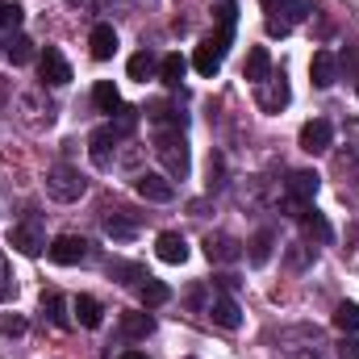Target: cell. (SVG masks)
<instances>
[{
	"instance_id": "obj_1",
	"label": "cell",
	"mask_w": 359,
	"mask_h": 359,
	"mask_svg": "<svg viewBox=\"0 0 359 359\" xmlns=\"http://www.w3.org/2000/svg\"><path fill=\"white\" fill-rule=\"evenodd\" d=\"M155 155H159V163L168 168V176L172 180H184L188 176V168H192V159H188V142H184L180 130H159V134H155Z\"/></svg>"
},
{
	"instance_id": "obj_2",
	"label": "cell",
	"mask_w": 359,
	"mask_h": 359,
	"mask_svg": "<svg viewBox=\"0 0 359 359\" xmlns=\"http://www.w3.org/2000/svg\"><path fill=\"white\" fill-rule=\"evenodd\" d=\"M84 176L76 172V168H67V163H59V168H50L46 172V192L55 196V201H63V205H72V201H80L84 196Z\"/></svg>"
},
{
	"instance_id": "obj_3",
	"label": "cell",
	"mask_w": 359,
	"mask_h": 359,
	"mask_svg": "<svg viewBox=\"0 0 359 359\" xmlns=\"http://www.w3.org/2000/svg\"><path fill=\"white\" fill-rule=\"evenodd\" d=\"M297 142H301V151L322 155V151H330V142H334V126H330L326 117H313V121H305V126H301Z\"/></svg>"
},
{
	"instance_id": "obj_4",
	"label": "cell",
	"mask_w": 359,
	"mask_h": 359,
	"mask_svg": "<svg viewBox=\"0 0 359 359\" xmlns=\"http://www.w3.org/2000/svg\"><path fill=\"white\" fill-rule=\"evenodd\" d=\"M8 247H13V251H21V255H42V247H46L42 222H38V217H29V222L13 226V234H8Z\"/></svg>"
},
{
	"instance_id": "obj_5",
	"label": "cell",
	"mask_w": 359,
	"mask_h": 359,
	"mask_svg": "<svg viewBox=\"0 0 359 359\" xmlns=\"http://www.w3.org/2000/svg\"><path fill=\"white\" fill-rule=\"evenodd\" d=\"M226 50H230V46H226L222 38H205V42L196 46V55H192V67H196L201 76H209V80H213V76L222 72V59H226Z\"/></svg>"
},
{
	"instance_id": "obj_6",
	"label": "cell",
	"mask_w": 359,
	"mask_h": 359,
	"mask_svg": "<svg viewBox=\"0 0 359 359\" xmlns=\"http://www.w3.org/2000/svg\"><path fill=\"white\" fill-rule=\"evenodd\" d=\"M38 76L46 80V84H55V88H63V84H72V63L55 50V46H46L42 55H38Z\"/></svg>"
},
{
	"instance_id": "obj_7",
	"label": "cell",
	"mask_w": 359,
	"mask_h": 359,
	"mask_svg": "<svg viewBox=\"0 0 359 359\" xmlns=\"http://www.w3.org/2000/svg\"><path fill=\"white\" fill-rule=\"evenodd\" d=\"M134 188H138L142 201H155V205L176 201V184H172L168 176H159V172H142V176L134 180Z\"/></svg>"
},
{
	"instance_id": "obj_8",
	"label": "cell",
	"mask_w": 359,
	"mask_h": 359,
	"mask_svg": "<svg viewBox=\"0 0 359 359\" xmlns=\"http://www.w3.org/2000/svg\"><path fill=\"white\" fill-rule=\"evenodd\" d=\"M46 255L55 259V264H63V268H72V264H80L84 255H88V243L80 238V234H59L50 247H46Z\"/></svg>"
},
{
	"instance_id": "obj_9",
	"label": "cell",
	"mask_w": 359,
	"mask_h": 359,
	"mask_svg": "<svg viewBox=\"0 0 359 359\" xmlns=\"http://www.w3.org/2000/svg\"><path fill=\"white\" fill-rule=\"evenodd\" d=\"M222 330H238L243 326V309H238V301L230 297V292H217L213 301H209V309H205Z\"/></svg>"
},
{
	"instance_id": "obj_10",
	"label": "cell",
	"mask_w": 359,
	"mask_h": 359,
	"mask_svg": "<svg viewBox=\"0 0 359 359\" xmlns=\"http://www.w3.org/2000/svg\"><path fill=\"white\" fill-rule=\"evenodd\" d=\"M318 188H322V176H318V172H309V168H297V172H288V201L313 205Z\"/></svg>"
},
{
	"instance_id": "obj_11",
	"label": "cell",
	"mask_w": 359,
	"mask_h": 359,
	"mask_svg": "<svg viewBox=\"0 0 359 359\" xmlns=\"http://www.w3.org/2000/svg\"><path fill=\"white\" fill-rule=\"evenodd\" d=\"M121 138L113 134V126H100V130H92L88 138V155L96 168H113V147H117Z\"/></svg>"
},
{
	"instance_id": "obj_12",
	"label": "cell",
	"mask_w": 359,
	"mask_h": 359,
	"mask_svg": "<svg viewBox=\"0 0 359 359\" xmlns=\"http://www.w3.org/2000/svg\"><path fill=\"white\" fill-rule=\"evenodd\" d=\"M205 255H209V264H234L243 255V243L230 238V234H209L205 238Z\"/></svg>"
},
{
	"instance_id": "obj_13",
	"label": "cell",
	"mask_w": 359,
	"mask_h": 359,
	"mask_svg": "<svg viewBox=\"0 0 359 359\" xmlns=\"http://www.w3.org/2000/svg\"><path fill=\"white\" fill-rule=\"evenodd\" d=\"M309 76H313V88H330V84L339 80V59H334L330 50H313Z\"/></svg>"
},
{
	"instance_id": "obj_14",
	"label": "cell",
	"mask_w": 359,
	"mask_h": 359,
	"mask_svg": "<svg viewBox=\"0 0 359 359\" xmlns=\"http://www.w3.org/2000/svg\"><path fill=\"white\" fill-rule=\"evenodd\" d=\"M155 255H159L163 264H184V259H188V243H184V234L163 230V234L155 238Z\"/></svg>"
},
{
	"instance_id": "obj_15",
	"label": "cell",
	"mask_w": 359,
	"mask_h": 359,
	"mask_svg": "<svg viewBox=\"0 0 359 359\" xmlns=\"http://www.w3.org/2000/svg\"><path fill=\"white\" fill-rule=\"evenodd\" d=\"M259 88V109H268V113H280L284 104H288V84H284V76L276 80V76H268L264 84H255Z\"/></svg>"
},
{
	"instance_id": "obj_16",
	"label": "cell",
	"mask_w": 359,
	"mask_h": 359,
	"mask_svg": "<svg viewBox=\"0 0 359 359\" xmlns=\"http://www.w3.org/2000/svg\"><path fill=\"white\" fill-rule=\"evenodd\" d=\"M134 226H138V213H130V209H117V213L104 217V234L113 243H130L134 238Z\"/></svg>"
},
{
	"instance_id": "obj_17",
	"label": "cell",
	"mask_w": 359,
	"mask_h": 359,
	"mask_svg": "<svg viewBox=\"0 0 359 359\" xmlns=\"http://www.w3.org/2000/svg\"><path fill=\"white\" fill-rule=\"evenodd\" d=\"M88 46H92V59H96V63H104V59H113V50H117V29H113L109 21H100V25L92 29Z\"/></svg>"
},
{
	"instance_id": "obj_18",
	"label": "cell",
	"mask_w": 359,
	"mask_h": 359,
	"mask_svg": "<svg viewBox=\"0 0 359 359\" xmlns=\"http://www.w3.org/2000/svg\"><path fill=\"white\" fill-rule=\"evenodd\" d=\"M243 76L251 80V84H264L271 76V55L268 46H251V55H247V63H243Z\"/></svg>"
},
{
	"instance_id": "obj_19",
	"label": "cell",
	"mask_w": 359,
	"mask_h": 359,
	"mask_svg": "<svg viewBox=\"0 0 359 359\" xmlns=\"http://www.w3.org/2000/svg\"><path fill=\"white\" fill-rule=\"evenodd\" d=\"M67 297L63 292H50V297H42V313L50 318V326H59V330H72V313H67Z\"/></svg>"
},
{
	"instance_id": "obj_20",
	"label": "cell",
	"mask_w": 359,
	"mask_h": 359,
	"mask_svg": "<svg viewBox=\"0 0 359 359\" xmlns=\"http://www.w3.org/2000/svg\"><path fill=\"white\" fill-rule=\"evenodd\" d=\"M72 313L80 318V326H84V330H96V326H100V313H104V309H100V301H96V297L80 292V297L72 301Z\"/></svg>"
},
{
	"instance_id": "obj_21",
	"label": "cell",
	"mask_w": 359,
	"mask_h": 359,
	"mask_svg": "<svg viewBox=\"0 0 359 359\" xmlns=\"http://www.w3.org/2000/svg\"><path fill=\"white\" fill-rule=\"evenodd\" d=\"M151 330H155V318H151V313H142V309L121 313V334H126V339H147Z\"/></svg>"
},
{
	"instance_id": "obj_22",
	"label": "cell",
	"mask_w": 359,
	"mask_h": 359,
	"mask_svg": "<svg viewBox=\"0 0 359 359\" xmlns=\"http://www.w3.org/2000/svg\"><path fill=\"white\" fill-rule=\"evenodd\" d=\"M247 247H251V251H247V264H251V268H268L271 247H276V234H271V230H259Z\"/></svg>"
},
{
	"instance_id": "obj_23",
	"label": "cell",
	"mask_w": 359,
	"mask_h": 359,
	"mask_svg": "<svg viewBox=\"0 0 359 359\" xmlns=\"http://www.w3.org/2000/svg\"><path fill=\"white\" fill-rule=\"evenodd\" d=\"M92 100H96V109H100V113H121V92H117L113 80H96Z\"/></svg>"
},
{
	"instance_id": "obj_24",
	"label": "cell",
	"mask_w": 359,
	"mask_h": 359,
	"mask_svg": "<svg viewBox=\"0 0 359 359\" xmlns=\"http://www.w3.org/2000/svg\"><path fill=\"white\" fill-rule=\"evenodd\" d=\"M301 222H305V234H309L313 243H322V247H330V243H334V230H330V222H326L318 209H309Z\"/></svg>"
},
{
	"instance_id": "obj_25",
	"label": "cell",
	"mask_w": 359,
	"mask_h": 359,
	"mask_svg": "<svg viewBox=\"0 0 359 359\" xmlns=\"http://www.w3.org/2000/svg\"><path fill=\"white\" fill-rule=\"evenodd\" d=\"M138 297H142L147 309H155V305H168V301H172V288H168L163 280H151V276H147V280L138 284Z\"/></svg>"
},
{
	"instance_id": "obj_26",
	"label": "cell",
	"mask_w": 359,
	"mask_h": 359,
	"mask_svg": "<svg viewBox=\"0 0 359 359\" xmlns=\"http://www.w3.org/2000/svg\"><path fill=\"white\" fill-rule=\"evenodd\" d=\"M4 55L13 59V67H25V63H34V42H29L25 34H13V38L4 42Z\"/></svg>"
},
{
	"instance_id": "obj_27",
	"label": "cell",
	"mask_w": 359,
	"mask_h": 359,
	"mask_svg": "<svg viewBox=\"0 0 359 359\" xmlns=\"http://www.w3.org/2000/svg\"><path fill=\"white\" fill-rule=\"evenodd\" d=\"M126 72H130V80H142V84H147V80L159 72V63H155V55H151V50H138V55L126 63Z\"/></svg>"
},
{
	"instance_id": "obj_28",
	"label": "cell",
	"mask_w": 359,
	"mask_h": 359,
	"mask_svg": "<svg viewBox=\"0 0 359 359\" xmlns=\"http://www.w3.org/2000/svg\"><path fill=\"white\" fill-rule=\"evenodd\" d=\"M334 330H343V334H355L359 330V305L355 301H343L334 309Z\"/></svg>"
},
{
	"instance_id": "obj_29",
	"label": "cell",
	"mask_w": 359,
	"mask_h": 359,
	"mask_svg": "<svg viewBox=\"0 0 359 359\" xmlns=\"http://www.w3.org/2000/svg\"><path fill=\"white\" fill-rule=\"evenodd\" d=\"M184 72H188V63H184L180 55H168V59L159 63V80H163L168 88H180V80H184Z\"/></svg>"
},
{
	"instance_id": "obj_30",
	"label": "cell",
	"mask_w": 359,
	"mask_h": 359,
	"mask_svg": "<svg viewBox=\"0 0 359 359\" xmlns=\"http://www.w3.org/2000/svg\"><path fill=\"white\" fill-rule=\"evenodd\" d=\"M280 13H284V21H288V25H297V21H309V17L318 13V4H313V0H284V8H280Z\"/></svg>"
},
{
	"instance_id": "obj_31",
	"label": "cell",
	"mask_w": 359,
	"mask_h": 359,
	"mask_svg": "<svg viewBox=\"0 0 359 359\" xmlns=\"http://www.w3.org/2000/svg\"><path fill=\"white\" fill-rule=\"evenodd\" d=\"M109 276H113L117 284H142V280H147V271L138 268V264H121V259L109 264Z\"/></svg>"
},
{
	"instance_id": "obj_32",
	"label": "cell",
	"mask_w": 359,
	"mask_h": 359,
	"mask_svg": "<svg viewBox=\"0 0 359 359\" xmlns=\"http://www.w3.org/2000/svg\"><path fill=\"white\" fill-rule=\"evenodd\" d=\"M25 330H29L25 313H0V334H4V339H21Z\"/></svg>"
},
{
	"instance_id": "obj_33",
	"label": "cell",
	"mask_w": 359,
	"mask_h": 359,
	"mask_svg": "<svg viewBox=\"0 0 359 359\" xmlns=\"http://www.w3.org/2000/svg\"><path fill=\"white\" fill-rule=\"evenodd\" d=\"M109 126H113V134H117V138H130V134H134V126H138V109H126V104H121L117 121H109Z\"/></svg>"
},
{
	"instance_id": "obj_34",
	"label": "cell",
	"mask_w": 359,
	"mask_h": 359,
	"mask_svg": "<svg viewBox=\"0 0 359 359\" xmlns=\"http://www.w3.org/2000/svg\"><path fill=\"white\" fill-rule=\"evenodd\" d=\"M21 17H25V13H21V4L0 0V25H4V29H17V25H21Z\"/></svg>"
},
{
	"instance_id": "obj_35",
	"label": "cell",
	"mask_w": 359,
	"mask_h": 359,
	"mask_svg": "<svg viewBox=\"0 0 359 359\" xmlns=\"http://www.w3.org/2000/svg\"><path fill=\"white\" fill-rule=\"evenodd\" d=\"M284 264H288L292 271H301L305 264H309V247H305V243H292V247H288V255H284Z\"/></svg>"
},
{
	"instance_id": "obj_36",
	"label": "cell",
	"mask_w": 359,
	"mask_h": 359,
	"mask_svg": "<svg viewBox=\"0 0 359 359\" xmlns=\"http://www.w3.org/2000/svg\"><path fill=\"white\" fill-rule=\"evenodd\" d=\"M17 297V284L8 280V271H4V255H0V301H13Z\"/></svg>"
},
{
	"instance_id": "obj_37",
	"label": "cell",
	"mask_w": 359,
	"mask_h": 359,
	"mask_svg": "<svg viewBox=\"0 0 359 359\" xmlns=\"http://www.w3.org/2000/svg\"><path fill=\"white\" fill-rule=\"evenodd\" d=\"M339 359H359V339L355 334H347V339L339 343Z\"/></svg>"
},
{
	"instance_id": "obj_38",
	"label": "cell",
	"mask_w": 359,
	"mask_h": 359,
	"mask_svg": "<svg viewBox=\"0 0 359 359\" xmlns=\"http://www.w3.org/2000/svg\"><path fill=\"white\" fill-rule=\"evenodd\" d=\"M222 184V155H209V188Z\"/></svg>"
},
{
	"instance_id": "obj_39",
	"label": "cell",
	"mask_w": 359,
	"mask_h": 359,
	"mask_svg": "<svg viewBox=\"0 0 359 359\" xmlns=\"http://www.w3.org/2000/svg\"><path fill=\"white\" fill-rule=\"evenodd\" d=\"M288 29H292L288 21H280V17H268V34H271V38H288Z\"/></svg>"
},
{
	"instance_id": "obj_40",
	"label": "cell",
	"mask_w": 359,
	"mask_h": 359,
	"mask_svg": "<svg viewBox=\"0 0 359 359\" xmlns=\"http://www.w3.org/2000/svg\"><path fill=\"white\" fill-rule=\"evenodd\" d=\"M339 67H347V72H359V46H355V50H343Z\"/></svg>"
},
{
	"instance_id": "obj_41",
	"label": "cell",
	"mask_w": 359,
	"mask_h": 359,
	"mask_svg": "<svg viewBox=\"0 0 359 359\" xmlns=\"http://www.w3.org/2000/svg\"><path fill=\"white\" fill-rule=\"evenodd\" d=\"M259 4H264V13H280L284 8V0H259Z\"/></svg>"
},
{
	"instance_id": "obj_42",
	"label": "cell",
	"mask_w": 359,
	"mask_h": 359,
	"mask_svg": "<svg viewBox=\"0 0 359 359\" xmlns=\"http://www.w3.org/2000/svg\"><path fill=\"white\" fill-rule=\"evenodd\" d=\"M117 359H147V355H142V351H121Z\"/></svg>"
},
{
	"instance_id": "obj_43",
	"label": "cell",
	"mask_w": 359,
	"mask_h": 359,
	"mask_svg": "<svg viewBox=\"0 0 359 359\" xmlns=\"http://www.w3.org/2000/svg\"><path fill=\"white\" fill-rule=\"evenodd\" d=\"M347 134H355V138H359V121H351V126H347Z\"/></svg>"
},
{
	"instance_id": "obj_44",
	"label": "cell",
	"mask_w": 359,
	"mask_h": 359,
	"mask_svg": "<svg viewBox=\"0 0 359 359\" xmlns=\"http://www.w3.org/2000/svg\"><path fill=\"white\" fill-rule=\"evenodd\" d=\"M4 96H8V84H4V80H0V100H4Z\"/></svg>"
},
{
	"instance_id": "obj_45",
	"label": "cell",
	"mask_w": 359,
	"mask_h": 359,
	"mask_svg": "<svg viewBox=\"0 0 359 359\" xmlns=\"http://www.w3.org/2000/svg\"><path fill=\"white\" fill-rule=\"evenodd\" d=\"M0 55H4V42H0Z\"/></svg>"
},
{
	"instance_id": "obj_46",
	"label": "cell",
	"mask_w": 359,
	"mask_h": 359,
	"mask_svg": "<svg viewBox=\"0 0 359 359\" xmlns=\"http://www.w3.org/2000/svg\"><path fill=\"white\" fill-rule=\"evenodd\" d=\"M355 92H359V80H355Z\"/></svg>"
}]
</instances>
